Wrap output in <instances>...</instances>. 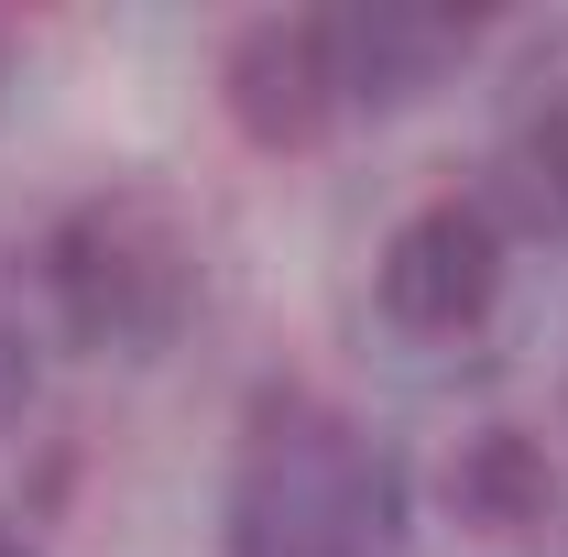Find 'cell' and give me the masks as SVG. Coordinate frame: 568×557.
Masks as SVG:
<instances>
[{"label":"cell","instance_id":"obj_6","mask_svg":"<svg viewBox=\"0 0 568 557\" xmlns=\"http://www.w3.org/2000/svg\"><path fill=\"white\" fill-rule=\"evenodd\" d=\"M514 153H525V175H536V186H547V198L568 209V77L547 88V99H536V110H525Z\"/></svg>","mask_w":568,"mask_h":557},{"label":"cell","instance_id":"obj_2","mask_svg":"<svg viewBox=\"0 0 568 557\" xmlns=\"http://www.w3.org/2000/svg\"><path fill=\"white\" fill-rule=\"evenodd\" d=\"M209 295V241L164 186H99L44 230V306L99 361H153Z\"/></svg>","mask_w":568,"mask_h":557},{"label":"cell","instance_id":"obj_3","mask_svg":"<svg viewBox=\"0 0 568 557\" xmlns=\"http://www.w3.org/2000/svg\"><path fill=\"white\" fill-rule=\"evenodd\" d=\"M219 110L263 153H306L351 110H372L361 55H351V11H263V22H241L219 44Z\"/></svg>","mask_w":568,"mask_h":557},{"label":"cell","instance_id":"obj_1","mask_svg":"<svg viewBox=\"0 0 568 557\" xmlns=\"http://www.w3.org/2000/svg\"><path fill=\"white\" fill-rule=\"evenodd\" d=\"M405 470L328 394H263L230 459V557H394Z\"/></svg>","mask_w":568,"mask_h":557},{"label":"cell","instance_id":"obj_7","mask_svg":"<svg viewBox=\"0 0 568 557\" xmlns=\"http://www.w3.org/2000/svg\"><path fill=\"white\" fill-rule=\"evenodd\" d=\"M22 394H33V361H22V340L0 328V426L22 416Z\"/></svg>","mask_w":568,"mask_h":557},{"label":"cell","instance_id":"obj_5","mask_svg":"<svg viewBox=\"0 0 568 557\" xmlns=\"http://www.w3.org/2000/svg\"><path fill=\"white\" fill-rule=\"evenodd\" d=\"M547 492H558L547 448L514 437V426H481V437L448 459V503H459V525H481V536H525V525L547 514Z\"/></svg>","mask_w":568,"mask_h":557},{"label":"cell","instance_id":"obj_8","mask_svg":"<svg viewBox=\"0 0 568 557\" xmlns=\"http://www.w3.org/2000/svg\"><path fill=\"white\" fill-rule=\"evenodd\" d=\"M0 557H33V536H22V525H0Z\"/></svg>","mask_w":568,"mask_h":557},{"label":"cell","instance_id":"obj_4","mask_svg":"<svg viewBox=\"0 0 568 557\" xmlns=\"http://www.w3.org/2000/svg\"><path fill=\"white\" fill-rule=\"evenodd\" d=\"M372 295L405 340H459L481 328L503 295V219L481 198H416V209L383 230V263H372Z\"/></svg>","mask_w":568,"mask_h":557}]
</instances>
